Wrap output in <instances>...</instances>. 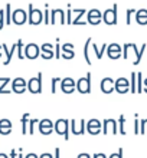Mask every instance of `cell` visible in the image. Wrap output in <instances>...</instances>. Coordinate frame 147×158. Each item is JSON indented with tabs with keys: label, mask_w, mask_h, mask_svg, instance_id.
Returning a JSON list of instances; mask_svg holds the SVG:
<instances>
[{
	"label": "cell",
	"mask_w": 147,
	"mask_h": 158,
	"mask_svg": "<svg viewBox=\"0 0 147 158\" xmlns=\"http://www.w3.org/2000/svg\"><path fill=\"white\" fill-rule=\"evenodd\" d=\"M42 72H39L35 78H30L28 81V91L30 94H41L42 92Z\"/></svg>",
	"instance_id": "cell-5"
},
{
	"label": "cell",
	"mask_w": 147,
	"mask_h": 158,
	"mask_svg": "<svg viewBox=\"0 0 147 158\" xmlns=\"http://www.w3.org/2000/svg\"><path fill=\"white\" fill-rule=\"evenodd\" d=\"M28 19H29V16H28L26 10H23V9H16V10H13L12 23H15V25H17V26H22L28 22Z\"/></svg>",
	"instance_id": "cell-8"
},
{
	"label": "cell",
	"mask_w": 147,
	"mask_h": 158,
	"mask_svg": "<svg viewBox=\"0 0 147 158\" xmlns=\"http://www.w3.org/2000/svg\"><path fill=\"white\" fill-rule=\"evenodd\" d=\"M10 82V78H0V94H10L12 91L6 89V85Z\"/></svg>",
	"instance_id": "cell-29"
},
{
	"label": "cell",
	"mask_w": 147,
	"mask_h": 158,
	"mask_svg": "<svg viewBox=\"0 0 147 158\" xmlns=\"http://www.w3.org/2000/svg\"><path fill=\"white\" fill-rule=\"evenodd\" d=\"M28 89V82L23 78H16L12 82V92L15 94H23Z\"/></svg>",
	"instance_id": "cell-19"
},
{
	"label": "cell",
	"mask_w": 147,
	"mask_h": 158,
	"mask_svg": "<svg viewBox=\"0 0 147 158\" xmlns=\"http://www.w3.org/2000/svg\"><path fill=\"white\" fill-rule=\"evenodd\" d=\"M102 131V122L95 118L87 121V134L89 135H98V134Z\"/></svg>",
	"instance_id": "cell-12"
},
{
	"label": "cell",
	"mask_w": 147,
	"mask_h": 158,
	"mask_svg": "<svg viewBox=\"0 0 147 158\" xmlns=\"http://www.w3.org/2000/svg\"><path fill=\"white\" fill-rule=\"evenodd\" d=\"M78 158H91V155H89L88 152H82V154L78 155Z\"/></svg>",
	"instance_id": "cell-49"
},
{
	"label": "cell",
	"mask_w": 147,
	"mask_h": 158,
	"mask_svg": "<svg viewBox=\"0 0 147 158\" xmlns=\"http://www.w3.org/2000/svg\"><path fill=\"white\" fill-rule=\"evenodd\" d=\"M12 6H10V3L6 4V10H4V23L6 25H10L12 23Z\"/></svg>",
	"instance_id": "cell-27"
},
{
	"label": "cell",
	"mask_w": 147,
	"mask_h": 158,
	"mask_svg": "<svg viewBox=\"0 0 147 158\" xmlns=\"http://www.w3.org/2000/svg\"><path fill=\"white\" fill-rule=\"evenodd\" d=\"M38 127H39V132L42 134V135H50L55 131V122H52L48 118L39 121Z\"/></svg>",
	"instance_id": "cell-10"
},
{
	"label": "cell",
	"mask_w": 147,
	"mask_h": 158,
	"mask_svg": "<svg viewBox=\"0 0 147 158\" xmlns=\"http://www.w3.org/2000/svg\"><path fill=\"white\" fill-rule=\"evenodd\" d=\"M136 22L140 26H146L147 25V9H140L136 12Z\"/></svg>",
	"instance_id": "cell-21"
},
{
	"label": "cell",
	"mask_w": 147,
	"mask_h": 158,
	"mask_svg": "<svg viewBox=\"0 0 147 158\" xmlns=\"http://www.w3.org/2000/svg\"><path fill=\"white\" fill-rule=\"evenodd\" d=\"M0 158H10V157L6 155V154H3V152H0Z\"/></svg>",
	"instance_id": "cell-53"
},
{
	"label": "cell",
	"mask_w": 147,
	"mask_h": 158,
	"mask_svg": "<svg viewBox=\"0 0 147 158\" xmlns=\"http://www.w3.org/2000/svg\"><path fill=\"white\" fill-rule=\"evenodd\" d=\"M136 12H137V10H134V9H128V10H126V23L127 25H131V16L136 15Z\"/></svg>",
	"instance_id": "cell-34"
},
{
	"label": "cell",
	"mask_w": 147,
	"mask_h": 158,
	"mask_svg": "<svg viewBox=\"0 0 147 158\" xmlns=\"http://www.w3.org/2000/svg\"><path fill=\"white\" fill-rule=\"evenodd\" d=\"M107 56L111 60H117V59L123 58V48L118 43H111L107 46Z\"/></svg>",
	"instance_id": "cell-9"
},
{
	"label": "cell",
	"mask_w": 147,
	"mask_h": 158,
	"mask_svg": "<svg viewBox=\"0 0 147 158\" xmlns=\"http://www.w3.org/2000/svg\"><path fill=\"white\" fill-rule=\"evenodd\" d=\"M12 132V121L0 119V134L2 135H9Z\"/></svg>",
	"instance_id": "cell-22"
},
{
	"label": "cell",
	"mask_w": 147,
	"mask_h": 158,
	"mask_svg": "<svg viewBox=\"0 0 147 158\" xmlns=\"http://www.w3.org/2000/svg\"><path fill=\"white\" fill-rule=\"evenodd\" d=\"M54 158H61V150L59 148H55V155Z\"/></svg>",
	"instance_id": "cell-47"
},
{
	"label": "cell",
	"mask_w": 147,
	"mask_h": 158,
	"mask_svg": "<svg viewBox=\"0 0 147 158\" xmlns=\"http://www.w3.org/2000/svg\"><path fill=\"white\" fill-rule=\"evenodd\" d=\"M39 158H54V155L49 154V152H43V154L39 155Z\"/></svg>",
	"instance_id": "cell-46"
},
{
	"label": "cell",
	"mask_w": 147,
	"mask_h": 158,
	"mask_svg": "<svg viewBox=\"0 0 147 158\" xmlns=\"http://www.w3.org/2000/svg\"><path fill=\"white\" fill-rule=\"evenodd\" d=\"M65 25L67 23V13L62 9H54L50 10V25Z\"/></svg>",
	"instance_id": "cell-7"
},
{
	"label": "cell",
	"mask_w": 147,
	"mask_h": 158,
	"mask_svg": "<svg viewBox=\"0 0 147 158\" xmlns=\"http://www.w3.org/2000/svg\"><path fill=\"white\" fill-rule=\"evenodd\" d=\"M41 58L45 60H50L52 58H55V50H41Z\"/></svg>",
	"instance_id": "cell-30"
},
{
	"label": "cell",
	"mask_w": 147,
	"mask_h": 158,
	"mask_svg": "<svg viewBox=\"0 0 147 158\" xmlns=\"http://www.w3.org/2000/svg\"><path fill=\"white\" fill-rule=\"evenodd\" d=\"M71 132L74 135H84V134H87V121L81 119L80 125H78L75 119H71Z\"/></svg>",
	"instance_id": "cell-18"
},
{
	"label": "cell",
	"mask_w": 147,
	"mask_h": 158,
	"mask_svg": "<svg viewBox=\"0 0 147 158\" xmlns=\"http://www.w3.org/2000/svg\"><path fill=\"white\" fill-rule=\"evenodd\" d=\"M22 151H23V150H22V148H19V151H17V152H19L17 158H25V157H23V154H22Z\"/></svg>",
	"instance_id": "cell-52"
},
{
	"label": "cell",
	"mask_w": 147,
	"mask_h": 158,
	"mask_svg": "<svg viewBox=\"0 0 147 158\" xmlns=\"http://www.w3.org/2000/svg\"><path fill=\"white\" fill-rule=\"evenodd\" d=\"M61 91L63 94H72L76 91V82L72 78H63L61 79Z\"/></svg>",
	"instance_id": "cell-16"
},
{
	"label": "cell",
	"mask_w": 147,
	"mask_h": 158,
	"mask_svg": "<svg viewBox=\"0 0 147 158\" xmlns=\"http://www.w3.org/2000/svg\"><path fill=\"white\" fill-rule=\"evenodd\" d=\"M17 155H19V152H16V150L10 151V158H17Z\"/></svg>",
	"instance_id": "cell-48"
},
{
	"label": "cell",
	"mask_w": 147,
	"mask_h": 158,
	"mask_svg": "<svg viewBox=\"0 0 147 158\" xmlns=\"http://www.w3.org/2000/svg\"><path fill=\"white\" fill-rule=\"evenodd\" d=\"M115 92H117V94H121V95L130 92V79H127V78L115 79Z\"/></svg>",
	"instance_id": "cell-17"
},
{
	"label": "cell",
	"mask_w": 147,
	"mask_h": 158,
	"mask_svg": "<svg viewBox=\"0 0 147 158\" xmlns=\"http://www.w3.org/2000/svg\"><path fill=\"white\" fill-rule=\"evenodd\" d=\"M74 56H75V52H74V50H67V52H62V55H61V58L67 59V60L74 59Z\"/></svg>",
	"instance_id": "cell-35"
},
{
	"label": "cell",
	"mask_w": 147,
	"mask_h": 158,
	"mask_svg": "<svg viewBox=\"0 0 147 158\" xmlns=\"http://www.w3.org/2000/svg\"><path fill=\"white\" fill-rule=\"evenodd\" d=\"M67 23H68V25H72V9H71V4H68V12H67Z\"/></svg>",
	"instance_id": "cell-41"
},
{
	"label": "cell",
	"mask_w": 147,
	"mask_h": 158,
	"mask_svg": "<svg viewBox=\"0 0 147 158\" xmlns=\"http://www.w3.org/2000/svg\"><path fill=\"white\" fill-rule=\"evenodd\" d=\"M134 135H137V134H140V119H139V115L137 114H134Z\"/></svg>",
	"instance_id": "cell-36"
},
{
	"label": "cell",
	"mask_w": 147,
	"mask_h": 158,
	"mask_svg": "<svg viewBox=\"0 0 147 158\" xmlns=\"http://www.w3.org/2000/svg\"><path fill=\"white\" fill-rule=\"evenodd\" d=\"M144 50H146V43H143L140 48H137V45H134V43H126L123 46V58L126 60L131 59V63L137 66L143 59Z\"/></svg>",
	"instance_id": "cell-1"
},
{
	"label": "cell",
	"mask_w": 147,
	"mask_h": 158,
	"mask_svg": "<svg viewBox=\"0 0 147 158\" xmlns=\"http://www.w3.org/2000/svg\"><path fill=\"white\" fill-rule=\"evenodd\" d=\"M93 158H108V157H107L104 152H95V154L93 155Z\"/></svg>",
	"instance_id": "cell-44"
},
{
	"label": "cell",
	"mask_w": 147,
	"mask_h": 158,
	"mask_svg": "<svg viewBox=\"0 0 147 158\" xmlns=\"http://www.w3.org/2000/svg\"><path fill=\"white\" fill-rule=\"evenodd\" d=\"M39 121H41V119H36V118H33V119L29 121V134H30V135H33V132H35V125L39 124Z\"/></svg>",
	"instance_id": "cell-37"
},
{
	"label": "cell",
	"mask_w": 147,
	"mask_h": 158,
	"mask_svg": "<svg viewBox=\"0 0 147 158\" xmlns=\"http://www.w3.org/2000/svg\"><path fill=\"white\" fill-rule=\"evenodd\" d=\"M143 92H146L147 94V78L143 79Z\"/></svg>",
	"instance_id": "cell-51"
},
{
	"label": "cell",
	"mask_w": 147,
	"mask_h": 158,
	"mask_svg": "<svg viewBox=\"0 0 147 158\" xmlns=\"http://www.w3.org/2000/svg\"><path fill=\"white\" fill-rule=\"evenodd\" d=\"M55 131H56L58 135L63 137L65 141H68L69 139V131H71V121L63 119V118L58 119L55 122Z\"/></svg>",
	"instance_id": "cell-2"
},
{
	"label": "cell",
	"mask_w": 147,
	"mask_h": 158,
	"mask_svg": "<svg viewBox=\"0 0 147 158\" xmlns=\"http://www.w3.org/2000/svg\"><path fill=\"white\" fill-rule=\"evenodd\" d=\"M91 43H93V39L88 38L87 39V42H85L84 45V58H85V62H87V65H93V62H91V58H89V46H91Z\"/></svg>",
	"instance_id": "cell-23"
},
{
	"label": "cell",
	"mask_w": 147,
	"mask_h": 158,
	"mask_svg": "<svg viewBox=\"0 0 147 158\" xmlns=\"http://www.w3.org/2000/svg\"><path fill=\"white\" fill-rule=\"evenodd\" d=\"M0 25L4 26V10L0 9Z\"/></svg>",
	"instance_id": "cell-45"
},
{
	"label": "cell",
	"mask_w": 147,
	"mask_h": 158,
	"mask_svg": "<svg viewBox=\"0 0 147 158\" xmlns=\"http://www.w3.org/2000/svg\"><path fill=\"white\" fill-rule=\"evenodd\" d=\"M117 9H118V4L114 3L113 7H111V9H107V10L102 13V22H104L107 26H115L118 23Z\"/></svg>",
	"instance_id": "cell-3"
},
{
	"label": "cell",
	"mask_w": 147,
	"mask_h": 158,
	"mask_svg": "<svg viewBox=\"0 0 147 158\" xmlns=\"http://www.w3.org/2000/svg\"><path fill=\"white\" fill-rule=\"evenodd\" d=\"M76 91L84 95L91 92V72H88L84 78H80V81L76 82Z\"/></svg>",
	"instance_id": "cell-6"
},
{
	"label": "cell",
	"mask_w": 147,
	"mask_h": 158,
	"mask_svg": "<svg viewBox=\"0 0 147 158\" xmlns=\"http://www.w3.org/2000/svg\"><path fill=\"white\" fill-rule=\"evenodd\" d=\"M140 134L141 135H146L147 134V119L140 121Z\"/></svg>",
	"instance_id": "cell-38"
},
{
	"label": "cell",
	"mask_w": 147,
	"mask_h": 158,
	"mask_svg": "<svg viewBox=\"0 0 147 158\" xmlns=\"http://www.w3.org/2000/svg\"><path fill=\"white\" fill-rule=\"evenodd\" d=\"M67 50H74V45L72 43H63L62 45V52H67Z\"/></svg>",
	"instance_id": "cell-43"
},
{
	"label": "cell",
	"mask_w": 147,
	"mask_h": 158,
	"mask_svg": "<svg viewBox=\"0 0 147 158\" xmlns=\"http://www.w3.org/2000/svg\"><path fill=\"white\" fill-rule=\"evenodd\" d=\"M102 20V13L98 10V9H91L88 10L87 13V22L88 25H93V26H98Z\"/></svg>",
	"instance_id": "cell-14"
},
{
	"label": "cell",
	"mask_w": 147,
	"mask_h": 158,
	"mask_svg": "<svg viewBox=\"0 0 147 158\" xmlns=\"http://www.w3.org/2000/svg\"><path fill=\"white\" fill-rule=\"evenodd\" d=\"M91 48H93V50L95 52V58L100 60L101 58H102V55H104V52L107 50V45H102V48H98V45H94V43H91Z\"/></svg>",
	"instance_id": "cell-25"
},
{
	"label": "cell",
	"mask_w": 147,
	"mask_h": 158,
	"mask_svg": "<svg viewBox=\"0 0 147 158\" xmlns=\"http://www.w3.org/2000/svg\"><path fill=\"white\" fill-rule=\"evenodd\" d=\"M126 117L124 115H120V118H118V132L121 134V135H126L127 131H126Z\"/></svg>",
	"instance_id": "cell-28"
},
{
	"label": "cell",
	"mask_w": 147,
	"mask_h": 158,
	"mask_svg": "<svg viewBox=\"0 0 147 158\" xmlns=\"http://www.w3.org/2000/svg\"><path fill=\"white\" fill-rule=\"evenodd\" d=\"M143 92V73L137 72V94Z\"/></svg>",
	"instance_id": "cell-32"
},
{
	"label": "cell",
	"mask_w": 147,
	"mask_h": 158,
	"mask_svg": "<svg viewBox=\"0 0 147 158\" xmlns=\"http://www.w3.org/2000/svg\"><path fill=\"white\" fill-rule=\"evenodd\" d=\"M29 114L26 112L23 114V117H22L20 122H22V134L23 135H26V134H29V129H28V127H29Z\"/></svg>",
	"instance_id": "cell-24"
},
{
	"label": "cell",
	"mask_w": 147,
	"mask_h": 158,
	"mask_svg": "<svg viewBox=\"0 0 147 158\" xmlns=\"http://www.w3.org/2000/svg\"><path fill=\"white\" fill-rule=\"evenodd\" d=\"M49 6L48 4H45V13H43V20H45V25H50V10Z\"/></svg>",
	"instance_id": "cell-33"
},
{
	"label": "cell",
	"mask_w": 147,
	"mask_h": 158,
	"mask_svg": "<svg viewBox=\"0 0 147 158\" xmlns=\"http://www.w3.org/2000/svg\"><path fill=\"white\" fill-rule=\"evenodd\" d=\"M2 29H3V25H0V30H2Z\"/></svg>",
	"instance_id": "cell-55"
},
{
	"label": "cell",
	"mask_w": 147,
	"mask_h": 158,
	"mask_svg": "<svg viewBox=\"0 0 147 158\" xmlns=\"http://www.w3.org/2000/svg\"><path fill=\"white\" fill-rule=\"evenodd\" d=\"M108 158H124V150H123V148H118L117 152H113Z\"/></svg>",
	"instance_id": "cell-40"
},
{
	"label": "cell",
	"mask_w": 147,
	"mask_h": 158,
	"mask_svg": "<svg viewBox=\"0 0 147 158\" xmlns=\"http://www.w3.org/2000/svg\"><path fill=\"white\" fill-rule=\"evenodd\" d=\"M100 89H101V92H102V94H105V95H110L111 92L115 91V81H114L113 78L107 76V78H104L102 81H101Z\"/></svg>",
	"instance_id": "cell-13"
},
{
	"label": "cell",
	"mask_w": 147,
	"mask_h": 158,
	"mask_svg": "<svg viewBox=\"0 0 147 158\" xmlns=\"http://www.w3.org/2000/svg\"><path fill=\"white\" fill-rule=\"evenodd\" d=\"M110 129H111V132L115 135L118 134V121L113 119V118H105L102 121V132L107 135L110 132Z\"/></svg>",
	"instance_id": "cell-15"
},
{
	"label": "cell",
	"mask_w": 147,
	"mask_h": 158,
	"mask_svg": "<svg viewBox=\"0 0 147 158\" xmlns=\"http://www.w3.org/2000/svg\"><path fill=\"white\" fill-rule=\"evenodd\" d=\"M23 52H25V58L30 59V60H35L36 58L41 56V48H39L38 45H35V43L26 45L25 49H23Z\"/></svg>",
	"instance_id": "cell-11"
},
{
	"label": "cell",
	"mask_w": 147,
	"mask_h": 158,
	"mask_svg": "<svg viewBox=\"0 0 147 158\" xmlns=\"http://www.w3.org/2000/svg\"><path fill=\"white\" fill-rule=\"evenodd\" d=\"M58 42H59V39H56V46H55V58L56 59L61 58V46L58 45Z\"/></svg>",
	"instance_id": "cell-42"
},
{
	"label": "cell",
	"mask_w": 147,
	"mask_h": 158,
	"mask_svg": "<svg viewBox=\"0 0 147 158\" xmlns=\"http://www.w3.org/2000/svg\"><path fill=\"white\" fill-rule=\"evenodd\" d=\"M17 58L20 59H25V52H23V42H22V39H19L17 40Z\"/></svg>",
	"instance_id": "cell-31"
},
{
	"label": "cell",
	"mask_w": 147,
	"mask_h": 158,
	"mask_svg": "<svg viewBox=\"0 0 147 158\" xmlns=\"http://www.w3.org/2000/svg\"><path fill=\"white\" fill-rule=\"evenodd\" d=\"M28 9H29V12H28V16H29V19H28V23H29V25H32V26L41 25V23L43 22V13H42V10L35 9L32 3H29Z\"/></svg>",
	"instance_id": "cell-4"
},
{
	"label": "cell",
	"mask_w": 147,
	"mask_h": 158,
	"mask_svg": "<svg viewBox=\"0 0 147 158\" xmlns=\"http://www.w3.org/2000/svg\"><path fill=\"white\" fill-rule=\"evenodd\" d=\"M61 81V78H52L50 81V92L52 94H56V83Z\"/></svg>",
	"instance_id": "cell-39"
},
{
	"label": "cell",
	"mask_w": 147,
	"mask_h": 158,
	"mask_svg": "<svg viewBox=\"0 0 147 158\" xmlns=\"http://www.w3.org/2000/svg\"><path fill=\"white\" fill-rule=\"evenodd\" d=\"M3 46V52H4V56H6V59H4V62H3V65H9V63L12 62V58H13V53L17 50V42L15 43V45L9 49L6 45H2Z\"/></svg>",
	"instance_id": "cell-20"
},
{
	"label": "cell",
	"mask_w": 147,
	"mask_h": 158,
	"mask_svg": "<svg viewBox=\"0 0 147 158\" xmlns=\"http://www.w3.org/2000/svg\"><path fill=\"white\" fill-rule=\"evenodd\" d=\"M25 158H39V155H36L35 152H30V154L25 155Z\"/></svg>",
	"instance_id": "cell-50"
},
{
	"label": "cell",
	"mask_w": 147,
	"mask_h": 158,
	"mask_svg": "<svg viewBox=\"0 0 147 158\" xmlns=\"http://www.w3.org/2000/svg\"><path fill=\"white\" fill-rule=\"evenodd\" d=\"M2 55H3V46L0 45V58H2Z\"/></svg>",
	"instance_id": "cell-54"
},
{
	"label": "cell",
	"mask_w": 147,
	"mask_h": 158,
	"mask_svg": "<svg viewBox=\"0 0 147 158\" xmlns=\"http://www.w3.org/2000/svg\"><path fill=\"white\" fill-rule=\"evenodd\" d=\"M130 92L131 94H137V73L131 72L130 76Z\"/></svg>",
	"instance_id": "cell-26"
}]
</instances>
